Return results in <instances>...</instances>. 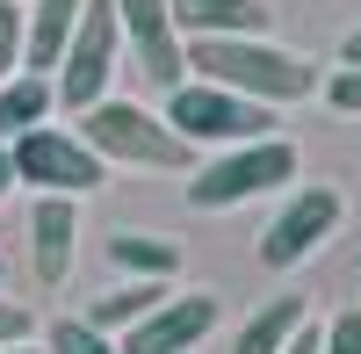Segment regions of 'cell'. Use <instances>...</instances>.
Returning a JSON list of instances; mask_svg holds the SVG:
<instances>
[{
  "label": "cell",
  "mask_w": 361,
  "mask_h": 354,
  "mask_svg": "<svg viewBox=\"0 0 361 354\" xmlns=\"http://www.w3.org/2000/svg\"><path fill=\"white\" fill-rule=\"evenodd\" d=\"M188 80L231 87V94L267 102V109L304 102V94H318V87H325L311 58H296V51L267 44V37H188Z\"/></svg>",
  "instance_id": "obj_1"
},
{
  "label": "cell",
  "mask_w": 361,
  "mask_h": 354,
  "mask_svg": "<svg viewBox=\"0 0 361 354\" xmlns=\"http://www.w3.org/2000/svg\"><path fill=\"white\" fill-rule=\"evenodd\" d=\"M80 138L94 145L109 166H152V173H195V145L180 138L159 109L145 102H94L80 116Z\"/></svg>",
  "instance_id": "obj_2"
},
{
  "label": "cell",
  "mask_w": 361,
  "mask_h": 354,
  "mask_svg": "<svg viewBox=\"0 0 361 354\" xmlns=\"http://www.w3.org/2000/svg\"><path fill=\"white\" fill-rule=\"evenodd\" d=\"M289 181H296V145L289 138H253V145H231V152H217V159L195 166L188 210H231V202L275 195Z\"/></svg>",
  "instance_id": "obj_3"
},
{
  "label": "cell",
  "mask_w": 361,
  "mask_h": 354,
  "mask_svg": "<svg viewBox=\"0 0 361 354\" xmlns=\"http://www.w3.org/2000/svg\"><path fill=\"white\" fill-rule=\"evenodd\" d=\"M166 123L180 130L202 152V145H217V152H231V145H253V138H275V109L267 102H246L231 94V87H209V80H188L166 94Z\"/></svg>",
  "instance_id": "obj_4"
},
{
  "label": "cell",
  "mask_w": 361,
  "mask_h": 354,
  "mask_svg": "<svg viewBox=\"0 0 361 354\" xmlns=\"http://www.w3.org/2000/svg\"><path fill=\"white\" fill-rule=\"evenodd\" d=\"M8 159H15V181L29 195H73L80 202V195H94L109 181V159L80 130H58V123H37L29 138H15Z\"/></svg>",
  "instance_id": "obj_5"
},
{
  "label": "cell",
  "mask_w": 361,
  "mask_h": 354,
  "mask_svg": "<svg viewBox=\"0 0 361 354\" xmlns=\"http://www.w3.org/2000/svg\"><path fill=\"white\" fill-rule=\"evenodd\" d=\"M116 58H123V22H116V0H87V15H80V29H73V44H66V58H58V73H51L58 109L87 116L94 102H109Z\"/></svg>",
  "instance_id": "obj_6"
},
{
  "label": "cell",
  "mask_w": 361,
  "mask_h": 354,
  "mask_svg": "<svg viewBox=\"0 0 361 354\" xmlns=\"http://www.w3.org/2000/svg\"><path fill=\"white\" fill-rule=\"evenodd\" d=\"M116 22H123V44H130V58H137V73H145L152 94L188 87V37L173 29L166 0H116Z\"/></svg>",
  "instance_id": "obj_7"
},
{
  "label": "cell",
  "mask_w": 361,
  "mask_h": 354,
  "mask_svg": "<svg viewBox=\"0 0 361 354\" xmlns=\"http://www.w3.org/2000/svg\"><path fill=\"white\" fill-rule=\"evenodd\" d=\"M340 217H347V202H340V188H296L282 210H275V224L260 231V268H296V260H311L325 239L340 231Z\"/></svg>",
  "instance_id": "obj_8"
},
{
  "label": "cell",
  "mask_w": 361,
  "mask_h": 354,
  "mask_svg": "<svg viewBox=\"0 0 361 354\" xmlns=\"http://www.w3.org/2000/svg\"><path fill=\"white\" fill-rule=\"evenodd\" d=\"M209 326H217V297L195 289V297H166L152 318H137L116 347H123V354H195L209 340Z\"/></svg>",
  "instance_id": "obj_9"
},
{
  "label": "cell",
  "mask_w": 361,
  "mask_h": 354,
  "mask_svg": "<svg viewBox=\"0 0 361 354\" xmlns=\"http://www.w3.org/2000/svg\"><path fill=\"white\" fill-rule=\"evenodd\" d=\"M80 260V202L73 195H37L29 202V275L58 289Z\"/></svg>",
  "instance_id": "obj_10"
},
{
  "label": "cell",
  "mask_w": 361,
  "mask_h": 354,
  "mask_svg": "<svg viewBox=\"0 0 361 354\" xmlns=\"http://www.w3.org/2000/svg\"><path fill=\"white\" fill-rule=\"evenodd\" d=\"M87 0H29L22 8V73H58Z\"/></svg>",
  "instance_id": "obj_11"
},
{
  "label": "cell",
  "mask_w": 361,
  "mask_h": 354,
  "mask_svg": "<svg viewBox=\"0 0 361 354\" xmlns=\"http://www.w3.org/2000/svg\"><path fill=\"white\" fill-rule=\"evenodd\" d=\"M180 37H267L260 0H166Z\"/></svg>",
  "instance_id": "obj_12"
},
{
  "label": "cell",
  "mask_w": 361,
  "mask_h": 354,
  "mask_svg": "<svg viewBox=\"0 0 361 354\" xmlns=\"http://www.w3.org/2000/svg\"><path fill=\"white\" fill-rule=\"evenodd\" d=\"M51 109H58L51 73H15L8 87H0V145H15V138H29L37 123H51Z\"/></svg>",
  "instance_id": "obj_13"
},
{
  "label": "cell",
  "mask_w": 361,
  "mask_h": 354,
  "mask_svg": "<svg viewBox=\"0 0 361 354\" xmlns=\"http://www.w3.org/2000/svg\"><path fill=\"white\" fill-rule=\"evenodd\" d=\"M109 260L130 282H173L180 275V246L159 239V231H109Z\"/></svg>",
  "instance_id": "obj_14"
},
{
  "label": "cell",
  "mask_w": 361,
  "mask_h": 354,
  "mask_svg": "<svg viewBox=\"0 0 361 354\" xmlns=\"http://www.w3.org/2000/svg\"><path fill=\"white\" fill-rule=\"evenodd\" d=\"M166 297H173V282H116L109 297H94V304H87V326H102V333H116V340H123L137 318H152Z\"/></svg>",
  "instance_id": "obj_15"
},
{
  "label": "cell",
  "mask_w": 361,
  "mask_h": 354,
  "mask_svg": "<svg viewBox=\"0 0 361 354\" xmlns=\"http://www.w3.org/2000/svg\"><path fill=\"white\" fill-rule=\"evenodd\" d=\"M304 297H267L253 318H246V326H238V340H231V354H282L289 347V333L296 326H304Z\"/></svg>",
  "instance_id": "obj_16"
},
{
  "label": "cell",
  "mask_w": 361,
  "mask_h": 354,
  "mask_svg": "<svg viewBox=\"0 0 361 354\" xmlns=\"http://www.w3.org/2000/svg\"><path fill=\"white\" fill-rule=\"evenodd\" d=\"M44 354H123V347H116V333L87 326V318H58L44 333Z\"/></svg>",
  "instance_id": "obj_17"
},
{
  "label": "cell",
  "mask_w": 361,
  "mask_h": 354,
  "mask_svg": "<svg viewBox=\"0 0 361 354\" xmlns=\"http://www.w3.org/2000/svg\"><path fill=\"white\" fill-rule=\"evenodd\" d=\"M22 73V8L15 0H0V87Z\"/></svg>",
  "instance_id": "obj_18"
},
{
  "label": "cell",
  "mask_w": 361,
  "mask_h": 354,
  "mask_svg": "<svg viewBox=\"0 0 361 354\" xmlns=\"http://www.w3.org/2000/svg\"><path fill=\"white\" fill-rule=\"evenodd\" d=\"M325 102H333L340 116H361V66H340V73H325V87H318Z\"/></svg>",
  "instance_id": "obj_19"
},
{
  "label": "cell",
  "mask_w": 361,
  "mask_h": 354,
  "mask_svg": "<svg viewBox=\"0 0 361 354\" xmlns=\"http://www.w3.org/2000/svg\"><path fill=\"white\" fill-rule=\"evenodd\" d=\"M29 340H37V311L0 297V347H29Z\"/></svg>",
  "instance_id": "obj_20"
},
{
  "label": "cell",
  "mask_w": 361,
  "mask_h": 354,
  "mask_svg": "<svg viewBox=\"0 0 361 354\" xmlns=\"http://www.w3.org/2000/svg\"><path fill=\"white\" fill-rule=\"evenodd\" d=\"M325 354H361V311L325 318Z\"/></svg>",
  "instance_id": "obj_21"
},
{
  "label": "cell",
  "mask_w": 361,
  "mask_h": 354,
  "mask_svg": "<svg viewBox=\"0 0 361 354\" xmlns=\"http://www.w3.org/2000/svg\"><path fill=\"white\" fill-rule=\"evenodd\" d=\"M282 354H325V326H318V318H304V326L289 333V347H282Z\"/></svg>",
  "instance_id": "obj_22"
},
{
  "label": "cell",
  "mask_w": 361,
  "mask_h": 354,
  "mask_svg": "<svg viewBox=\"0 0 361 354\" xmlns=\"http://www.w3.org/2000/svg\"><path fill=\"white\" fill-rule=\"evenodd\" d=\"M340 66H361V29H354V37L340 44Z\"/></svg>",
  "instance_id": "obj_23"
},
{
  "label": "cell",
  "mask_w": 361,
  "mask_h": 354,
  "mask_svg": "<svg viewBox=\"0 0 361 354\" xmlns=\"http://www.w3.org/2000/svg\"><path fill=\"white\" fill-rule=\"evenodd\" d=\"M15 188V159H8V145H0V195Z\"/></svg>",
  "instance_id": "obj_24"
},
{
  "label": "cell",
  "mask_w": 361,
  "mask_h": 354,
  "mask_svg": "<svg viewBox=\"0 0 361 354\" xmlns=\"http://www.w3.org/2000/svg\"><path fill=\"white\" fill-rule=\"evenodd\" d=\"M0 354H44V347H37V340H29V347H0Z\"/></svg>",
  "instance_id": "obj_25"
},
{
  "label": "cell",
  "mask_w": 361,
  "mask_h": 354,
  "mask_svg": "<svg viewBox=\"0 0 361 354\" xmlns=\"http://www.w3.org/2000/svg\"><path fill=\"white\" fill-rule=\"evenodd\" d=\"M0 282H8V268H0Z\"/></svg>",
  "instance_id": "obj_26"
},
{
  "label": "cell",
  "mask_w": 361,
  "mask_h": 354,
  "mask_svg": "<svg viewBox=\"0 0 361 354\" xmlns=\"http://www.w3.org/2000/svg\"><path fill=\"white\" fill-rule=\"evenodd\" d=\"M15 8H29V0H15Z\"/></svg>",
  "instance_id": "obj_27"
}]
</instances>
